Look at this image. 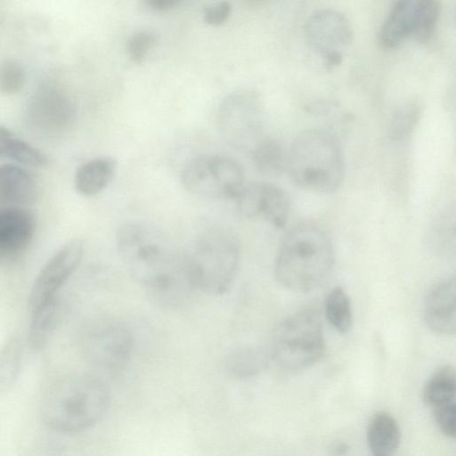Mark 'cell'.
<instances>
[{"label": "cell", "mask_w": 456, "mask_h": 456, "mask_svg": "<svg viewBox=\"0 0 456 456\" xmlns=\"http://www.w3.org/2000/svg\"><path fill=\"white\" fill-rule=\"evenodd\" d=\"M116 241L130 273L160 302L180 303L192 291L186 280L183 254L157 229L130 222L118 229Z\"/></svg>", "instance_id": "cell-1"}, {"label": "cell", "mask_w": 456, "mask_h": 456, "mask_svg": "<svg viewBox=\"0 0 456 456\" xmlns=\"http://www.w3.org/2000/svg\"><path fill=\"white\" fill-rule=\"evenodd\" d=\"M334 249L326 232L313 223L291 228L281 240L274 264V275L284 288L309 292L329 277Z\"/></svg>", "instance_id": "cell-2"}, {"label": "cell", "mask_w": 456, "mask_h": 456, "mask_svg": "<svg viewBox=\"0 0 456 456\" xmlns=\"http://www.w3.org/2000/svg\"><path fill=\"white\" fill-rule=\"evenodd\" d=\"M110 391L102 379L76 375L54 385L43 397L40 416L50 428L65 434L84 431L106 413Z\"/></svg>", "instance_id": "cell-3"}, {"label": "cell", "mask_w": 456, "mask_h": 456, "mask_svg": "<svg viewBox=\"0 0 456 456\" xmlns=\"http://www.w3.org/2000/svg\"><path fill=\"white\" fill-rule=\"evenodd\" d=\"M182 254L186 280L192 290L214 296L230 290L240 261V245L231 230L208 228Z\"/></svg>", "instance_id": "cell-4"}, {"label": "cell", "mask_w": 456, "mask_h": 456, "mask_svg": "<svg viewBox=\"0 0 456 456\" xmlns=\"http://www.w3.org/2000/svg\"><path fill=\"white\" fill-rule=\"evenodd\" d=\"M286 167L295 184L318 192L336 191L345 175L344 156L338 141L321 129L305 130L294 139Z\"/></svg>", "instance_id": "cell-5"}, {"label": "cell", "mask_w": 456, "mask_h": 456, "mask_svg": "<svg viewBox=\"0 0 456 456\" xmlns=\"http://www.w3.org/2000/svg\"><path fill=\"white\" fill-rule=\"evenodd\" d=\"M326 350L322 319L317 311L305 309L284 319L274 330L271 360L287 371L313 366Z\"/></svg>", "instance_id": "cell-6"}, {"label": "cell", "mask_w": 456, "mask_h": 456, "mask_svg": "<svg viewBox=\"0 0 456 456\" xmlns=\"http://www.w3.org/2000/svg\"><path fill=\"white\" fill-rule=\"evenodd\" d=\"M181 182L191 193L208 199L235 200L245 185L242 167L223 155H201L181 172Z\"/></svg>", "instance_id": "cell-7"}, {"label": "cell", "mask_w": 456, "mask_h": 456, "mask_svg": "<svg viewBox=\"0 0 456 456\" xmlns=\"http://www.w3.org/2000/svg\"><path fill=\"white\" fill-rule=\"evenodd\" d=\"M440 7L434 0H403L396 2L385 19L379 42L393 49L408 40L426 43L433 37Z\"/></svg>", "instance_id": "cell-8"}, {"label": "cell", "mask_w": 456, "mask_h": 456, "mask_svg": "<svg viewBox=\"0 0 456 456\" xmlns=\"http://www.w3.org/2000/svg\"><path fill=\"white\" fill-rule=\"evenodd\" d=\"M304 36L309 48L326 69L339 66L353 42L348 19L333 8L313 12L304 25Z\"/></svg>", "instance_id": "cell-9"}, {"label": "cell", "mask_w": 456, "mask_h": 456, "mask_svg": "<svg viewBox=\"0 0 456 456\" xmlns=\"http://www.w3.org/2000/svg\"><path fill=\"white\" fill-rule=\"evenodd\" d=\"M84 252L83 241L74 239L50 257L31 287L28 300L30 312L56 297L58 291L80 265Z\"/></svg>", "instance_id": "cell-10"}, {"label": "cell", "mask_w": 456, "mask_h": 456, "mask_svg": "<svg viewBox=\"0 0 456 456\" xmlns=\"http://www.w3.org/2000/svg\"><path fill=\"white\" fill-rule=\"evenodd\" d=\"M245 218H262L276 228H283L290 212V199L281 187L265 182L245 184L234 200Z\"/></svg>", "instance_id": "cell-11"}, {"label": "cell", "mask_w": 456, "mask_h": 456, "mask_svg": "<svg viewBox=\"0 0 456 456\" xmlns=\"http://www.w3.org/2000/svg\"><path fill=\"white\" fill-rule=\"evenodd\" d=\"M260 117L261 103L257 94L253 91L240 90L224 99L217 120L223 134L239 145L256 134Z\"/></svg>", "instance_id": "cell-12"}, {"label": "cell", "mask_w": 456, "mask_h": 456, "mask_svg": "<svg viewBox=\"0 0 456 456\" xmlns=\"http://www.w3.org/2000/svg\"><path fill=\"white\" fill-rule=\"evenodd\" d=\"M134 349L131 331L117 322L104 323L93 332L87 346L89 358L100 370L116 374L128 364Z\"/></svg>", "instance_id": "cell-13"}, {"label": "cell", "mask_w": 456, "mask_h": 456, "mask_svg": "<svg viewBox=\"0 0 456 456\" xmlns=\"http://www.w3.org/2000/svg\"><path fill=\"white\" fill-rule=\"evenodd\" d=\"M35 230V216L27 208H0V264L24 253Z\"/></svg>", "instance_id": "cell-14"}, {"label": "cell", "mask_w": 456, "mask_h": 456, "mask_svg": "<svg viewBox=\"0 0 456 456\" xmlns=\"http://www.w3.org/2000/svg\"><path fill=\"white\" fill-rule=\"evenodd\" d=\"M455 297L454 276L439 281L428 291L424 302L423 315L432 331L445 336L455 333Z\"/></svg>", "instance_id": "cell-15"}, {"label": "cell", "mask_w": 456, "mask_h": 456, "mask_svg": "<svg viewBox=\"0 0 456 456\" xmlns=\"http://www.w3.org/2000/svg\"><path fill=\"white\" fill-rule=\"evenodd\" d=\"M37 196L33 175L16 164L0 165V208H27Z\"/></svg>", "instance_id": "cell-16"}, {"label": "cell", "mask_w": 456, "mask_h": 456, "mask_svg": "<svg viewBox=\"0 0 456 456\" xmlns=\"http://www.w3.org/2000/svg\"><path fill=\"white\" fill-rule=\"evenodd\" d=\"M367 443L372 455H392L401 442V430L396 419L388 412L377 411L367 427Z\"/></svg>", "instance_id": "cell-17"}, {"label": "cell", "mask_w": 456, "mask_h": 456, "mask_svg": "<svg viewBox=\"0 0 456 456\" xmlns=\"http://www.w3.org/2000/svg\"><path fill=\"white\" fill-rule=\"evenodd\" d=\"M116 168L110 158H96L81 165L74 176L76 191L84 196H94L103 191L111 181Z\"/></svg>", "instance_id": "cell-18"}, {"label": "cell", "mask_w": 456, "mask_h": 456, "mask_svg": "<svg viewBox=\"0 0 456 456\" xmlns=\"http://www.w3.org/2000/svg\"><path fill=\"white\" fill-rule=\"evenodd\" d=\"M269 349L244 346L233 349L224 358V368L238 379H248L264 371L271 362Z\"/></svg>", "instance_id": "cell-19"}, {"label": "cell", "mask_w": 456, "mask_h": 456, "mask_svg": "<svg viewBox=\"0 0 456 456\" xmlns=\"http://www.w3.org/2000/svg\"><path fill=\"white\" fill-rule=\"evenodd\" d=\"M0 159H9L21 167H42L48 163L44 152L3 126H0Z\"/></svg>", "instance_id": "cell-20"}, {"label": "cell", "mask_w": 456, "mask_h": 456, "mask_svg": "<svg viewBox=\"0 0 456 456\" xmlns=\"http://www.w3.org/2000/svg\"><path fill=\"white\" fill-rule=\"evenodd\" d=\"M61 306L57 297L41 305L31 312L28 340L35 351L43 349L57 327Z\"/></svg>", "instance_id": "cell-21"}, {"label": "cell", "mask_w": 456, "mask_h": 456, "mask_svg": "<svg viewBox=\"0 0 456 456\" xmlns=\"http://www.w3.org/2000/svg\"><path fill=\"white\" fill-rule=\"evenodd\" d=\"M456 378L454 369L450 365L438 368L426 382L422 397L432 409L455 402Z\"/></svg>", "instance_id": "cell-22"}, {"label": "cell", "mask_w": 456, "mask_h": 456, "mask_svg": "<svg viewBox=\"0 0 456 456\" xmlns=\"http://www.w3.org/2000/svg\"><path fill=\"white\" fill-rule=\"evenodd\" d=\"M23 363V346L16 336L0 349V393L8 392L20 377Z\"/></svg>", "instance_id": "cell-23"}, {"label": "cell", "mask_w": 456, "mask_h": 456, "mask_svg": "<svg viewBox=\"0 0 456 456\" xmlns=\"http://www.w3.org/2000/svg\"><path fill=\"white\" fill-rule=\"evenodd\" d=\"M252 160L259 172L267 175H278L287 166V154L277 140L265 139L255 146Z\"/></svg>", "instance_id": "cell-24"}, {"label": "cell", "mask_w": 456, "mask_h": 456, "mask_svg": "<svg viewBox=\"0 0 456 456\" xmlns=\"http://www.w3.org/2000/svg\"><path fill=\"white\" fill-rule=\"evenodd\" d=\"M324 313L327 321L339 333L350 330L353 314L349 297L342 288L332 289L326 297Z\"/></svg>", "instance_id": "cell-25"}, {"label": "cell", "mask_w": 456, "mask_h": 456, "mask_svg": "<svg viewBox=\"0 0 456 456\" xmlns=\"http://www.w3.org/2000/svg\"><path fill=\"white\" fill-rule=\"evenodd\" d=\"M26 82L23 66L14 60L0 61V93L11 95L19 93Z\"/></svg>", "instance_id": "cell-26"}, {"label": "cell", "mask_w": 456, "mask_h": 456, "mask_svg": "<svg viewBox=\"0 0 456 456\" xmlns=\"http://www.w3.org/2000/svg\"><path fill=\"white\" fill-rule=\"evenodd\" d=\"M419 115V106L408 102L399 107L393 114L389 126V134L394 139L405 137L414 127Z\"/></svg>", "instance_id": "cell-27"}, {"label": "cell", "mask_w": 456, "mask_h": 456, "mask_svg": "<svg viewBox=\"0 0 456 456\" xmlns=\"http://www.w3.org/2000/svg\"><path fill=\"white\" fill-rule=\"evenodd\" d=\"M157 35L150 29L134 32L128 38L126 50L130 59L141 63L145 61L157 44Z\"/></svg>", "instance_id": "cell-28"}, {"label": "cell", "mask_w": 456, "mask_h": 456, "mask_svg": "<svg viewBox=\"0 0 456 456\" xmlns=\"http://www.w3.org/2000/svg\"><path fill=\"white\" fill-rule=\"evenodd\" d=\"M437 428L447 437L453 438L456 430V403L452 402L433 409Z\"/></svg>", "instance_id": "cell-29"}, {"label": "cell", "mask_w": 456, "mask_h": 456, "mask_svg": "<svg viewBox=\"0 0 456 456\" xmlns=\"http://www.w3.org/2000/svg\"><path fill=\"white\" fill-rule=\"evenodd\" d=\"M232 6L226 1L213 3L204 9V21L209 25L223 24L230 16Z\"/></svg>", "instance_id": "cell-30"}, {"label": "cell", "mask_w": 456, "mask_h": 456, "mask_svg": "<svg viewBox=\"0 0 456 456\" xmlns=\"http://www.w3.org/2000/svg\"><path fill=\"white\" fill-rule=\"evenodd\" d=\"M146 4L155 12H167L169 10L174 9L179 4H181L180 0H147Z\"/></svg>", "instance_id": "cell-31"}, {"label": "cell", "mask_w": 456, "mask_h": 456, "mask_svg": "<svg viewBox=\"0 0 456 456\" xmlns=\"http://www.w3.org/2000/svg\"><path fill=\"white\" fill-rule=\"evenodd\" d=\"M348 451V446L344 442L333 443L330 447V454L331 456H344Z\"/></svg>", "instance_id": "cell-32"}, {"label": "cell", "mask_w": 456, "mask_h": 456, "mask_svg": "<svg viewBox=\"0 0 456 456\" xmlns=\"http://www.w3.org/2000/svg\"><path fill=\"white\" fill-rule=\"evenodd\" d=\"M372 456H392V455L377 454V455H372Z\"/></svg>", "instance_id": "cell-33"}]
</instances>
